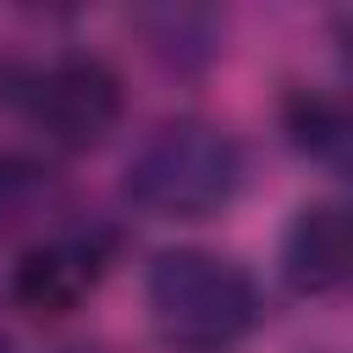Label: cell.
I'll return each instance as SVG.
<instances>
[{
  "instance_id": "cell-1",
  "label": "cell",
  "mask_w": 353,
  "mask_h": 353,
  "mask_svg": "<svg viewBox=\"0 0 353 353\" xmlns=\"http://www.w3.org/2000/svg\"><path fill=\"white\" fill-rule=\"evenodd\" d=\"M143 309L171 353H232L265 320L259 281L237 259L199 243H176L149 259Z\"/></svg>"
},
{
  "instance_id": "cell-2",
  "label": "cell",
  "mask_w": 353,
  "mask_h": 353,
  "mask_svg": "<svg viewBox=\"0 0 353 353\" xmlns=\"http://www.w3.org/2000/svg\"><path fill=\"white\" fill-rule=\"evenodd\" d=\"M248 160L243 143L204 116H171L143 132V143L127 154L121 188L138 210L165 215V221H199L221 215L243 193Z\"/></svg>"
},
{
  "instance_id": "cell-3",
  "label": "cell",
  "mask_w": 353,
  "mask_h": 353,
  "mask_svg": "<svg viewBox=\"0 0 353 353\" xmlns=\"http://www.w3.org/2000/svg\"><path fill=\"white\" fill-rule=\"evenodd\" d=\"M6 99L28 116L33 132H44L55 149H99L127 110V88L105 55L61 50L39 66H6Z\"/></svg>"
},
{
  "instance_id": "cell-4",
  "label": "cell",
  "mask_w": 353,
  "mask_h": 353,
  "mask_svg": "<svg viewBox=\"0 0 353 353\" xmlns=\"http://www.w3.org/2000/svg\"><path fill=\"white\" fill-rule=\"evenodd\" d=\"M116 237L105 226H77V232H50L39 237L17 265H11V303L33 320H61L72 314L110 270Z\"/></svg>"
},
{
  "instance_id": "cell-5",
  "label": "cell",
  "mask_w": 353,
  "mask_h": 353,
  "mask_svg": "<svg viewBox=\"0 0 353 353\" xmlns=\"http://www.w3.org/2000/svg\"><path fill=\"white\" fill-rule=\"evenodd\" d=\"M276 270L287 281V292L298 298H331L347 287L353 276V226L347 210L336 199H309L292 210L287 232H281V254Z\"/></svg>"
},
{
  "instance_id": "cell-6",
  "label": "cell",
  "mask_w": 353,
  "mask_h": 353,
  "mask_svg": "<svg viewBox=\"0 0 353 353\" xmlns=\"http://www.w3.org/2000/svg\"><path fill=\"white\" fill-rule=\"evenodd\" d=\"M281 132H287V143L303 154V160H314V165H325V171H347V154H353V116H347V105L331 94V88H287L281 94Z\"/></svg>"
},
{
  "instance_id": "cell-7",
  "label": "cell",
  "mask_w": 353,
  "mask_h": 353,
  "mask_svg": "<svg viewBox=\"0 0 353 353\" xmlns=\"http://www.w3.org/2000/svg\"><path fill=\"white\" fill-rule=\"evenodd\" d=\"M138 33L149 39V55L165 61L171 72H199L221 50V17L215 11H193V6L138 11Z\"/></svg>"
},
{
  "instance_id": "cell-8",
  "label": "cell",
  "mask_w": 353,
  "mask_h": 353,
  "mask_svg": "<svg viewBox=\"0 0 353 353\" xmlns=\"http://www.w3.org/2000/svg\"><path fill=\"white\" fill-rule=\"evenodd\" d=\"M50 204H55V171L39 154L0 149V232L44 215Z\"/></svg>"
},
{
  "instance_id": "cell-9",
  "label": "cell",
  "mask_w": 353,
  "mask_h": 353,
  "mask_svg": "<svg viewBox=\"0 0 353 353\" xmlns=\"http://www.w3.org/2000/svg\"><path fill=\"white\" fill-rule=\"evenodd\" d=\"M61 353H99V347H61Z\"/></svg>"
},
{
  "instance_id": "cell-10",
  "label": "cell",
  "mask_w": 353,
  "mask_h": 353,
  "mask_svg": "<svg viewBox=\"0 0 353 353\" xmlns=\"http://www.w3.org/2000/svg\"><path fill=\"white\" fill-rule=\"evenodd\" d=\"M303 353H331V347H303Z\"/></svg>"
}]
</instances>
